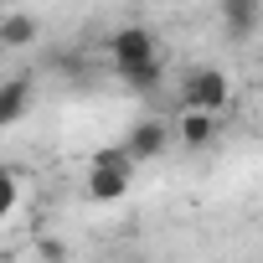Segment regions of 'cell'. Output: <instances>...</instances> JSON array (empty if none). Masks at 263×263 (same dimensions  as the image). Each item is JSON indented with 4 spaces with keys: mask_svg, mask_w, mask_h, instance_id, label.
Instances as JSON below:
<instances>
[{
    "mask_svg": "<svg viewBox=\"0 0 263 263\" xmlns=\"http://www.w3.org/2000/svg\"><path fill=\"white\" fill-rule=\"evenodd\" d=\"M16 196H21V176L16 171H0V222L16 212Z\"/></svg>",
    "mask_w": 263,
    "mask_h": 263,
    "instance_id": "obj_10",
    "label": "cell"
},
{
    "mask_svg": "<svg viewBox=\"0 0 263 263\" xmlns=\"http://www.w3.org/2000/svg\"><path fill=\"white\" fill-rule=\"evenodd\" d=\"M36 16H26V11H11V16H0V47H31L36 42Z\"/></svg>",
    "mask_w": 263,
    "mask_h": 263,
    "instance_id": "obj_8",
    "label": "cell"
},
{
    "mask_svg": "<svg viewBox=\"0 0 263 263\" xmlns=\"http://www.w3.org/2000/svg\"><path fill=\"white\" fill-rule=\"evenodd\" d=\"M217 119H222V114H206V108H181V119H176V129H171V135H176L186 150H206V145L217 140Z\"/></svg>",
    "mask_w": 263,
    "mask_h": 263,
    "instance_id": "obj_5",
    "label": "cell"
},
{
    "mask_svg": "<svg viewBox=\"0 0 263 263\" xmlns=\"http://www.w3.org/2000/svg\"><path fill=\"white\" fill-rule=\"evenodd\" d=\"M232 103V78L222 67H191L181 78V108H206V114H222Z\"/></svg>",
    "mask_w": 263,
    "mask_h": 263,
    "instance_id": "obj_1",
    "label": "cell"
},
{
    "mask_svg": "<svg viewBox=\"0 0 263 263\" xmlns=\"http://www.w3.org/2000/svg\"><path fill=\"white\" fill-rule=\"evenodd\" d=\"M129 176H135V160H129V150H98L93 165H88V191L93 201H119L129 191Z\"/></svg>",
    "mask_w": 263,
    "mask_h": 263,
    "instance_id": "obj_2",
    "label": "cell"
},
{
    "mask_svg": "<svg viewBox=\"0 0 263 263\" xmlns=\"http://www.w3.org/2000/svg\"><path fill=\"white\" fill-rule=\"evenodd\" d=\"M108 62H114V72H129V67H145V62H160V42H155V31L150 26H119L114 36H108Z\"/></svg>",
    "mask_w": 263,
    "mask_h": 263,
    "instance_id": "obj_3",
    "label": "cell"
},
{
    "mask_svg": "<svg viewBox=\"0 0 263 263\" xmlns=\"http://www.w3.org/2000/svg\"><path fill=\"white\" fill-rule=\"evenodd\" d=\"M263 21V0H222V31L232 42H253Z\"/></svg>",
    "mask_w": 263,
    "mask_h": 263,
    "instance_id": "obj_6",
    "label": "cell"
},
{
    "mask_svg": "<svg viewBox=\"0 0 263 263\" xmlns=\"http://www.w3.org/2000/svg\"><path fill=\"white\" fill-rule=\"evenodd\" d=\"M165 145H171V124H160V119H140V124L124 135V150H129L135 165H140V160H155Z\"/></svg>",
    "mask_w": 263,
    "mask_h": 263,
    "instance_id": "obj_4",
    "label": "cell"
},
{
    "mask_svg": "<svg viewBox=\"0 0 263 263\" xmlns=\"http://www.w3.org/2000/svg\"><path fill=\"white\" fill-rule=\"evenodd\" d=\"M135 93H160V83H165V67L160 62H145V67H129V72H119Z\"/></svg>",
    "mask_w": 263,
    "mask_h": 263,
    "instance_id": "obj_9",
    "label": "cell"
},
{
    "mask_svg": "<svg viewBox=\"0 0 263 263\" xmlns=\"http://www.w3.org/2000/svg\"><path fill=\"white\" fill-rule=\"evenodd\" d=\"M31 108V78H6L0 83V129H11Z\"/></svg>",
    "mask_w": 263,
    "mask_h": 263,
    "instance_id": "obj_7",
    "label": "cell"
}]
</instances>
